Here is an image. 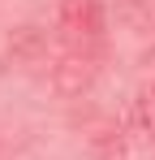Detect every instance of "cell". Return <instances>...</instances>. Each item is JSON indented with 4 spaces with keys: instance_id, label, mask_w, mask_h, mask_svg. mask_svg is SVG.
Listing matches in <instances>:
<instances>
[{
    "instance_id": "cell-1",
    "label": "cell",
    "mask_w": 155,
    "mask_h": 160,
    "mask_svg": "<svg viewBox=\"0 0 155 160\" xmlns=\"http://www.w3.org/2000/svg\"><path fill=\"white\" fill-rule=\"evenodd\" d=\"M60 30L73 43H91L103 35V9L99 0H60Z\"/></svg>"
}]
</instances>
